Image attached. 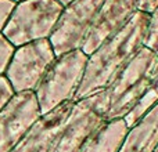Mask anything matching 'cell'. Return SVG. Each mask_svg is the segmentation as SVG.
<instances>
[{
	"label": "cell",
	"mask_w": 158,
	"mask_h": 152,
	"mask_svg": "<svg viewBox=\"0 0 158 152\" xmlns=\"http://www.w3.org/2000/svg\"><path fill=\"white\" fill-rule=\"evenodd\" d=\"M148 15L137 11L112 38L106 40L87 57L86 69L74 101L106 90L128 62L143 47L148 26Z\"/></svg>",
	"instance_id": "1"
},
{
	"label": "cell",
	"mask_w": 158,
	"mask_h": 152,
	"mask_svg": "<svg viewBox=\"0 0 158 152\" xmlns=\"http://www.w3.org/2000/svg\"><path fill=\"white\" fill-rule=\"evenodd\" d=\"M157 65L158 55L143 46L106 89L107 120L123 119L136 106L147 91Z\"/></svg>",
	"instance_id": "2"
},
{
	"label": "cell",
	"mask_w": 158,
	"mask_h": 152,
	"mask_svg": "<svg viewBox=\"0 0 158 152\" xmlns=\"http://www.w3.org/2000/svg\"><path fill=\"white\" fill-rule=\"evenodd\" d=\"M87 57L81 49L65 53L54 60L36 87L35 93L42 116L63 104L72 102L83 79Z\"/></svg>",
	"instance_id": "3"
},
{
	"label": "cell",
	"mask_w": 158,
	"mask_h": 152,
	"mask_svg": "<svg viewBox=\"0 0 158 152\" xmlns=\"http://www.w3.org/2000/svg\"><path fill=\"white\" fill-rule=\"evenodd\" d=\"M63 8L57 0H21L15 4L2 33L14 47L49 39Z\"/></svg>",
	"instance_id": "4"
},
{
	"label": "cell",
	"mask_w": 158,
	"mask_h": 152,
	"mask_svg": "<svg viewBox=\"0 0 158 152\" xmlns=\"http://www.w3.org/2000/svg\"><path fill=\"white\" fill-rule=\"evenodd\" d=\"M106 90L74 101L53 152H82L107 122Z\"/></svg>",
	"instance_id": "5"
},
{
	"label": "cell",
	"mask_w": 158,
	"mask_h": 152,
	"mask_svg": "<svg viewBox=\"0 0 158 152\" xmlns=\"http://www.w3.org/2000/svg\"><path fill=\"white\" fill-rule=\"evenodd\" d=\"M56 58L49 39L15 47L4 72L14 93L35 91Z\"/></svg>",
	"instance_id": "6"
},
{
	"label": "cell",
	"mask_w": 158,
	"mask_h": 152,
	"mask_svg": "<svg viewBox=\"0 0 158 152\" xmlns=\"http://www.w3.org/2000/svg\"><path fill=\"white\" fill-rule=\"evenodd\" d=\"M104 0H74L64 6L49 42L56 57L82 49Z\"/></svg>",
	"instance_id": "7"
},
{
	"label": "cell",
	"mask_w": 158,
	"mask_h": 152,
	"mask_svg": "<svg viewBox=\"0 0 158 152\" xmlns=\"http://www.w3.org/2000/svg\"><path fill=\"white\" fill-rule=\"evenodd\" d=\"M40 116L35 93H15L0 111V152H10Z\"/></svg>",
	"instance_id": "8"
},
{
	"label": "cell",
	"mask_w": 158,
	"mask_h": 152,
	"mask_svg": "<svg viewBox=\"0 0 158 152\" xmlns=\"http://www.w3.org/2000/svg\"><path fill=\"white\" fill-rule=\"evenodd\" d=\"M140 0H104L98 10L82 51L90 55L100 44L117 35L139 11Z\"/></svg>",
	"instance_id": "9"
},
{
	"label": "cell",
	"mask_w": 158,
	"mask_h": 152,
	"mask_svg": "<svg viewBox=\"0 0 158 152\" xmlns=\"http://www.w3.org/2000/svg\"><path fill=\"white\" fill-rule=\"evenodd\" d=\"M72 102L63 104L54 111L40 116L10 152H53L61 127L71 111Z\"/></svg>",
	"instance_id": "10"
},
{
	"label": "cell",
	"mask_w": 158,
	"mask_h": 152,
	"mask_svg": "<svg viewBox=\"0 0 158 152\" xmlns=\"http://www.w3.org/2000/svg\"><path fill=\"white\" fill-rule=\"evenodd\" d=\"M158 148V102L131 126L119 152H156Z\"/></svg>",
	"instance_id": "11"
},
{
	"label": "cell",
	"mask_w": 158,
	"mask_h": 152,
	"mask_svg": "<svg viewBox=\"0 0 158 152\" xmlns=\"http://www.w3.org/2000/svg\"><path fill=\"white\" fill-rule=\"evenodd\" d=\"M128 130L129 127L122 118L107 120L82 152H119Z\"/></svg>",
	"instance_id": "12"
},
{
	"label": "cell",
	"mask_w": 158,
	"mask_h": 152,
	"mask_svg": "<svg viewBox=\"0 0 158 152\" xmlns=\"http://www.w3.org/2000/svg\"><path fill=\"white\" fill-rule=\"evenodd\" d=\"M157 102H158V65L156 66V69H154L153 78H151V80H150V86H148L146 94L140 98V101L136 104V106L123 118V120L126 122L128 127L133 126L135 123H136L146 112L150 111Z\"/></svg>",
	"instance_id": "13"
},
{
	"label": "cell",
	"mask_w": 158,
	"mask_h": 152,
	"mask_svg": "<svg viewBox=\"0 0 158 152\" xmlns=\"http://www.w3.org/2000/svg\"><path fill=\"white\" fill-rule=\"evenodd\" d=\"M148 15L150 18H148L147 33H146L143 46L158 55V6Z\"/></svg>",
	"instance_id": "14"
},
{
	"label": "cell",
	"mask_w": 158,
	"mask_h": 152,
	"mask_svg": "<svg viewBox=\"0 0 158 152\" xmlns=\"http://www.w3.org/2000/svg\"><path fill=\"white\" fill-rule=\"evenodd\" d=\"M14 50L15 47L3 36V33H0V75H4L8 62L14 54Z\"/></svg>",
	"instance_id": "15"
},
{
	"label": "cell",
	"mask_w": 158,
	"mask_h": 152,
	"mask_svg": "<svg viewBox=\"0 0 158 152\" xmlns=\"http://www.w3.org/2000/svg\"><path fill=\"white\" fill-rule=\"evenodd\" d=\"M15 94L13 90V86L8 82V79L6 78V75H0V111L6 106V104L13 98V95Z\"/></svg>",
	"instance_id": "16"
},
{
	"label": "cell",
	"mask_w": 158,
	"mask_h": 152,
	"mask_svg": "<svg viewBox=\"0 0 158 152\" xmlns=\"http://www.w3.org/2000/svg\"><path fill=\"white\" fill-rule=\"evenodd\" d=\"M17 3L13 0H0V33L3 32L4 26L7 25L8 18L13 13Z\"/></svg>",
	"instance_id": "17"
},
{
	"label": "cell",
	"mask_w": 158,
	"mask_h": 152,
	"mask_svg": "<svg viewBox=\"0 0 158 152\" xmlns=\"http://www.w3.org/2000/svg\"><path fill=\"white\" fill-rule=\"evenodd\" d=\"M158 6V0H140V4H139V10L140 11H144V13L150 14L151 11L154 10Z\"/></svg>",
	"instance_id": "18"
},
{
	"label": "cell",
	"mask_w": 158,
	"mask_h": 152,
	"mask_svg": "<svg viewBox=\"0 0 158 152\" xmlns=\"http://www.w3.org/2000/svg\"><path fill=\"white\" fill-rule=\"evenodd\" d=\"M57 2H60L63 6H67V4H69L71 2H74V0H57Z\"/></svg>",
	"instance_id": "19"
},
{
	"label": "cell",
	"mask_w": 158,
	"mask_h": 152,
	"mask_svg": "<svg viewBox=\"0 0 158 152\" xmlns=\"http://www.w3.org/2000/svg\"><path fill=\"white\" fill-rule=\"evenodd\" d=\"M13 2H15V3H18V2H21V0H13Z\"/></svg>",
	"instance_id": "20"
},
{
	"label": "cell",
	"mask_w": 158,
	"mask_h": 152,
	"mask_svg": "<svg viewBox=\"0 0 158 152\" xmlns=\"http://www.w3.org/2000/svg\"><path fill=\"white\" fill-rule=\"evenodd\" d=\"M156 152H158V148H157V151H156Z\"/></svg>",
	"instance_id": "21"
}]
</instances>
